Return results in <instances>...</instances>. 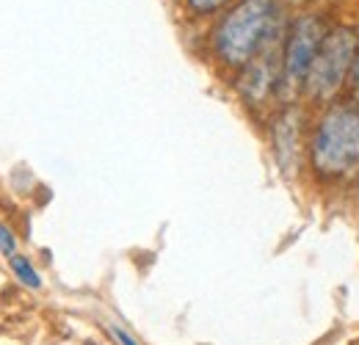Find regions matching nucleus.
Returning a JSON list of instances; mask_svg holds the SVG:
<instances>
[{
    "label": "nucleus",
    "instance_id": "6e6552de",
    "mask_svg": "<svg viewBox=\"0 0 359 345\" xmlns=\"http://www.w3.org/2000/svg\"><path fill=\"white\" fill-rule=\"evenodd\" d=\"M185 3H188V8L196 11V14H213V11L224 8L229 0H185Z\"/></svg>",
    "mask_w": 359,
    "mask_h": 345
},
{
    "label": "nucleus",
    "instance_id": "0eeeda50",
    "mask_svg": "<svg viewBox=\"0 0 359 345\" xmlns=\"http://www.w3.org/2000/svg\"><path fill=\"white\" fill-rule=\"evenodd\" d=\"M11 271H14V276L22 282V285H28V288H42V279H39V273H36V268L31 265V259L22 257V255H11Z\"/></svg>",
    "mask_w": 359,
    "mask_h": 345
},
{
    "label": "nucleus",
    "instance_id": "f257e3e1",
    "mask_svg": "<svg viewBox=\"0 0 359 345\" xmlns=\"http://www.w3.org/2000/svg\"><path fill=\"white\" fill-rule=\"evenodd\" d=\"M276 36V0H241L229 8L216 34L213 47L226 67H246Z\"/></svg>",
    "mask_w": 359,
    "mask_h": 345
},
{
    "label": "nucleus",
    "instance_id": "423d86ee",
    "mask_svg": "<svg viewBox=\"0 0 359 345\" xmlns=\"http://www.w3.org/2000/svg\"><path fill=\"white\" fill-rule=\"evenodd\" d=\"M302 116L296 108H287L279 114L276 125H273V149H276V161L282 166V172L290 174L299 166V147H302Z\"/></svg>",
    "mask_w": 359,
    "mask_h": 345
},
{
    "label": "nucleus",
    "instance_id": "9b49d317",
    "mask_svg": "<svg viewBox=\"0 0 359 345\" xmlns=\"http://www.w3.org/2000/svg\"><path fill=\"white\" fill-rule=\"evenodd\" d=\"M351 83H354V94H357V102H359V55L351 67Z\"/></svg>",
    "mask_w": 359,
    "mask_h": 345
},
{
    "label": "nucleus",
    "instance_id": "f03ea898",
    "mask_svg": "<svg viewBox=\"0 0 359 345\" xmlns=\"http://www.w3.org/2000/svg\"><path fill=\"white\" fill-rule=\"evenodd\" d=\"M320 177H346L359 166V105H334L318 122L310 147Z\"/></svg>",
    "mask_w": 359,
    "mask_h": 345
},
{
    "label": "nucleus",
    "instance_id": "39448f33",
    "mask_svg": "<svg viewBox=\"0 0 359 345\" xmlns=\"http://www.w3.org/2000/svg\"><path fill=\"white\" fill-rule=\"evenodd\" d=\"M238 86H241V94L252 105L266 102L271 94L282 86V50L276 53L273 39L243 67V75H241Z\"/></svg>",
    "mask_w": 359,
    "mask_h": 345
},
{
    "label": "nucleus",
    "instance_id": "9d476101",
    "mask_svg": "<svg viewBox=\"0 0 359 345\" xmlns=\"http://www.w3.org/2000/svg\"><path fill=\"white\" fill-rule=\"evenodd\" d=\"M111 332H114V337L119 340V345H138V343H135V340H133V337H130V334H128L125 329H119V326H114Z\"/></svg>",
    "mask_w": 359,
    "mask_h": 345
},
{
    "label": "nucleus",
    "instance_id": "20e7f679",
    "mask_svg": "<svg viewBox=\"0 0 359 345\" xmlns=\"http://www.w3.org/2000/svg\"><path fill=\"white\" fill-rule=\"evenodd\" d=\"M326 34H329L326 22L315 14L299 17L293 22V28L287 31V39H285V50H282V86H304V78L313 67Z\"/></svg>",
    "mask_w": 359,
    "mask_h": 345
},
{
    "label": "nucleus",
    "instance_id": "7ed1b4c3",
    "mask_svg": "<svg viewBox=\"0 0 359 345\" xmlns=\"http://www.w3.org/2000/svg\"><path fill=\"white\" fill-rule=\"evenodd\" d=\"M359 55V36L354 28H334L326 34V39L320 44L318 55H315L313 67L304 78V88L307 94L318 100V102H326L332 100L343 83H346V75H351V67Z\"/></svg>",
    "mask_w": 359,
    "mask_h": 345
},
{
    "label": "nucleus",
    "instance_id": "1a4fd4ad",
    "mask_svg": "<svg viewBox=\"0 0 359 345\" xmlns=\"http://www.w3.org/2000/svg\"><path fill=\"white\" fill-rule=\"evenodd\" d=\"M0 252L3 255H17V238H14V232L6 226V224H0Z\"/></svg>",
    "mask_w": 359,
    "mask_h": 345
}]
</instances>
